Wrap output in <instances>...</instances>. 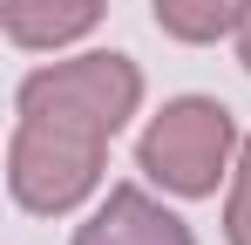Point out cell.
Returning <instances> with one entry per match:
<instances>
[{"instance_id": "cell-4", "label": "cell", "mask_w": 251, "mask_h": 245, "mask_svg": "<svg viewBox=\"0 0 251 245\" xmlns=\"http://www.w3.org/2000/svg\"><path fill=\"white\" fill-rule=\"evenodd\" d=\"M75 245H197V239H190V225H183L176 211L150 204L136 184H116L109 204L75 232Z\"/></svg>"}, {"instance_id": "cell-1", "label": "cell", "mask_w": 251, "mask_h": 245, "mask_svg": "<svg viewBox=\"0 0 251 245\" xmlns=\"http://www.w3.org/2000/svg\"><path fill=\"white\" fill-rule=\"evenodd\" d=\"M102 150H109V136H95L82 122L21 116L14 150H7V184H14V198L27 211H68V204H82L95 191Z\"/></svg>"}, {"instance_id": "cell-6", "label": "cell", "mask_w": 251, "mask_h": 245, "mask_svg": "<svg viewBox=\"0 0 251 245\" xmlns=\"http://www.w3.org/2000/svg\"><path fill=\"white\" fill-rule=\"evenodd\" d=\"M251 0H156V28L176 41H217L231 28H245Z\"/></svg>"}, {"instance_id": "cell-7", "label": "cell", "mask_w": 251, "mask_h": 245, "mask_svg": "<svg viewBox=\"0 0 251 245\" xmlns=\"http://www.w3.org/2000/svg\"><path fill=\"white\" fill-rule=\"evenodd\" d=\"M224 239L251 245V143H245V157H238V184H231V204H224Z\"/></svg>"}, {"instance_id": "cell-5", "label": "cell", "mask_w": 251, "mask_h": 245, "mask_svg": "<svg viewBox=\"0 0 251 245\" xmlns=\"http://www.w3.org/2000/svg\"><path fill=\"white\" fill-rule=\"evenodd\" d=\"M7 34L21 48H61L102 21V0H7Z\"/></svg>"}, {"instance_id": "cell-3", "label": "cell", "mask_w": 251, "mask_h": 245, "mask_svg": "<svg viewBox=\"0 0 251 245\" xmlns=\"http://www.w3.org/2000/svg\"><path fill=\"white\" fill-rule=\"evenodd\" d=\"M136 95H143V75L129 55H82V61H61V68H41L21 82V116H61L95 136H116Z\"/></svg>"}, {"instance_id": "cell-8", "label": "cell", "mask_w": 251, "mask_h": 245, "mask_svg": "<svg viewBox=\"0 0 251 245\" xmlns=\"http://www.w3.org/2000/svg\"><path fill=\"white\" fill-rule=\"evenodd\" d=\"M238 61L251 68V14H245V28H238Z\"/></svg>"}, {"instance_id": "cell-2", "label": "cell", "mask_w": 251, "mask_h": 245, "mask_svg": "<svg viewBox=\"0 0 251 245\" xmlns=\"http://www.w3.org/2000/svg\"><path fill=\"white\" fill-rule=\"evenodd\" d=\"M231 143H238L231 109H224V102H210V95H183V102H170L163 116L143 129L136 163H143L163 191H176V198H210V191H217V177H224Z\"/></svg>"}]
</instances>
